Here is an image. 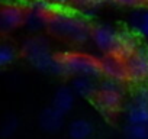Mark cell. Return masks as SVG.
Instances as JSON below:
<instances>
[{
	"mask_svg": "<svg viewBox=\"0 0 148 139\" xmlns=\"http://www.w3.org/2000/svg\"><path fill=\"white\" fill-rule=\"evenodd\" d=\"M44 16L49 32L58 38L82 42L89 35H92V28L86 20L57 12H45Z\"/></svg>",
	"mask_w": 148,
	"mask_h": 139,
	"instance_id": "6da1fadb",
	"label": "cell"
},
{
	"mask_svg": "<svg viewBox=\"0 0 148 139\" xmlns=\"http://www.w3.org/2000/svg\"><path fill=\"white\" fill-rule=\"evenodd\" d=\"M57 58L62 70L67 73L80 74L82 77L102 74L97 58L83 55V54H61V55H57Z\"/></svg>",
	"mask_w": 148,
	"mask_h": 139,
	"instance_id": "7a4b0ae2",
	"label": "cell"
},
{
	"mask_svg": "<svg viewBox=\"0 0 148 139\" xmlns=\"http://www.w3.org/2000/svg\"><path fill=\"white\" fill-rule=\"evenodd\" d=\"M93 102L97 104L99 110L105 114L112 116L116 113L122 104V91L119 89V81H108L96 91Z\"/></svg>",
	"mask_w": 148,
	"mask_h": 139,
	"instance_id": "3957f363",
	"label": "cell"
},
{
	"mask_svg": "<svg viewBox=\"0 0 148 139\" xmlns=\"http://www.w3.org/2000/svg\"><path fill=\"white\" fill-rule=\"evenodd\" d=\"M29 15V9L16 3H0V35L21 28Z\"/></svg>",
	"mask_w": 148,
	"mask_h": 139,
	"instance_id": "277c9868",
	"label": "cell"
},
{
	"mask_svg": "<svg viewBox=\"0 0 148 139\" xmlns=\"http://www.w3.org/2000/svg\"><path fill=\"white\" fill-rule=\"evenodd\" d=\"M128 81L142 83L148 78V51L144 48H136L126 59Z\"/></svg>",
	"mask_w": 148,
	"mask_h": 139,
	"instance_id": "5b68a950",
	"label": "cell"
},
{
	"mask_svg": "<svg viewBox=\"0 0 148 139\" xmlns=\"http://www.w3.org/2000/svg\"><path fill=\"white\" fill-rule=\"evenodd\" d=\"M100 64V73L106 77H109L113 81H128V71H126V64L125 59L113 55V54H108L106 57L99 59Z\"/></svg>",
	"mask_w": 148,
	"mask_h": 139,
	"instance_id": "8992f818",
	"label": "cell"
},
{
	"mask_svg": "<svg viewBox=\"0 0 148 139\" xmlns=\"http://www.w3.org/2000/svg\"><path fill=\"white\" fill-rule=\"evenodd\" d=\"M92 36L95 39V42L97 44V46L103 51H106L108 54H113L118 48L119 44V33L115 32L112 28L108 26H93L92 28Z\"/></svg>",
	"mask_w": 148,
	"mask_h": 139,
	"instance_id": "52a82bcc",
	"label": "cell"
},
{
	"mask_svg": "<svg viewBox=\"0 0 148 139\" xmlns=\"http://www.w3.org/2000/svg\"><path fill=\"white\" fill-rule=\"evenodd\" d=\"M64 114L61 112H58L55 107H51V109H45L42 113H41V117H39V123L42 126V129L45 132H49V133H55L58 132L61 127H62V123H64Z\"/></svg>",
	"mask_w": 148,
	"mask_h": 139,
	"instance_id": "ba28073f",
	"label": "cell"
},
{
	"mask_svg": "<svg viewBox=\"0 0 148 139\" xmlns=\"http://www.w3.org/2000/svg\"><path fill=\"white\" fill-rule=\"evenodd\" d=\"M93 132V125L86 119H77L70 123L68 136L71 139H89Z\"/></svg>",
	"mask_w": 148,
	"mask_h": 139,
	"instance_id": "9c48e42d",
	"label": "cell"
},
{
	"mask_svg": "<svg viewBox=\"0 0 148 139\" xmlns=\"http://www.w3.org/2000/svg\"><path fill=\"white\" fill-rule=\"evenodd\" d=\"M73 103H74V96L73 91L67 87H62L57 91L54 102H52V107H55L58 112H61L62 114H65L67 112H70L73 109Z\"/></svg>",
	"mask_w": 148,
	"mask_h": 139,
	"instance_id": "30bf717a",
	"label": "cell"
},
{
	"mask_svg": "<svg viewBox=\"0 0 148 139\" xmlns=\"http://www.w3.org/2000/svg\"><path fill=\"white\" fill-rule=\"evenodd\" d=\"M128 122L138 125H148V107L132 103L128 109Z\"/></svg>",
	"mask_w": 148,
	"mask_h": 139,
	"instance_id": "8fae6325",
	"label": "cell"
},
{
	"mask_svg": "<svg viewBox=\"0 0 148 139\" xmlns=\"http://www.w3.org/2000/svg\"><path fill=\"white\" fill-rule=\"evenodd\" d=\"M74 90L77 91V94H80V96H83L86 99H93L96 91H97L95 84L90 80L84 78V77L76 80V83H74Z\"/></svg>",
	"mask_w": 148,
	"mask_h": 139,
	"instance_id": "7c38bea8",
	"label": "cell"
},
{
	"mask_svg": "<svg viewBox=\"0 0 148 139\" xmlns=\"http://www.w3.org/2000/svg\"><path fill=\"white\" fill-rule=\"evenodd\" d=\"M125 139H148V125L129 123L125 127Z\"/></svg>",
	"mask_w": 148,
	"mask_h": 139,
	"instance_id": "4fadbf2b",
	"label": "cell"
},
{
	"mask_svg": "<svg viewBox=\"0 0 148 139\" xmlns=\"http://www.w3.org/2000/svg\"><path fill=\"white\" fill-rule=\"evenodd\" d=\"M135 26L141 35L148 38V12H142L135 16Z\"/></svg>",
	"mask_w": 148,
	"mask_h": 139,
	"instance_id": "5bb4252c",
	"label": "cell"
},
{
	"mask_svg": "<svg viewBox=\"0 0 148 139\" xmlns=\"http://www.w3.org/2000/svg\"><path fill=\"white\" fill-rule=\"evenodd\" d=\"M112 2L132 9H148V0H112Z\"/></svg>",
	"mask_w": 148,
	"mask_h": 139,
	"instance_id": "9a60e30c",
	"label": "cell"
},
{
	"mask_svg": "<svg viewBox=\"0 0 148 139\" xmlns=\"http://www.w3.org/2000/svg\"><path fill=\"white\" fill-rule=\"evenodd\" d=\"M16 127H18V120L15 119V117H10V119H8L3 125H2V130H0V133H2V136H10L12 133H15V130H16Z\"/></svg>",
	"mask_w": 148,
	"mask_h": 139,
	"instance_id": "2e32d148",
	"label": "cell"
},
{
	"mask_svg": "<svg viewBox=\"0 0 148 139\" xmlns=\"http://www.w3.org/2000/svg\"><path fill=\"white\" fill-rule=\"evenodd\" d=\"M134 103H138L141 106L148 107V86H142L138 89L135 99H134Z\"/></svg>",
	"mask_w": 148,
	"mask_h": 139,
	"instance_id": "e0dca14e",
	"label": "cell"
},
{
	"mask_svg": "<svg viewBox=\"0 0 148 139\" xmlns=\"http://www.w3.org/2000/svg\"><path fill=\"white\" fill-rule=\"evenodd\" d=\"M103 2H106V0H74V3L79 6H83V7H93Z\"/></svg>",
	"mask_w": 148,
	"mask_h": 139,
	"instance_id": "ac0fdd59",
	"label": "cell"
},
{
	"mask_svg": "<svg viewBox=\"0 0 148 139\" xmlns=\"http://www.w3.org/2000/svg\"><path fill=\"white\" fill-rule=\"evenodd\" d=\"M51 3H55V5H71L74 3V0H48Z\"/></svg>",
	"mask_w": 148,
	"mask_h": 139,
	"instance_id": "d6986e66",
	"label": "cell"
}]
</instances>
